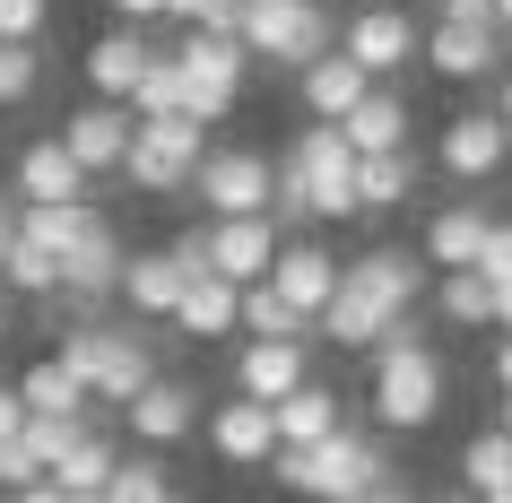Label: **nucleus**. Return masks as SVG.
<instances>
[{
    "instance_id": "obj_1",
    "label": "nucleus",
    "mask_w": 512,
    "mask_h": 503,
    "mask_svg": "<svg viewBox=\"0 0 512 503\" xmlns=\"http://www.w3.org/2000/svg\"><path fill=\"white\" fill-rule=\"evenodd\" d=\"M434 408H443V356H434L426 330L400 313L382 330V347H374V417H382V434H426Z\"/></svg>"
},
{
    "instance_id": "obj_2",
    "label": "nucleus",
    "mask_w": 512,
    "mask_h": 503,
    "mask_svg": "<svg viewBox=\"0 0 512 503\" xmlns=\"http://www.w3.org/2000/svg\"><path fill=\"white\" fill-rule=\"evenodd\" d=\"M53 356L96 391V408H131V399L157 382V347H148V330H122V321H70Z\"/></svg>"
},
{
    "instance_id": "obj_3",
    "label": "nucleus",
    "mask_w": 512,
    "mask_h": 503,
    "mask_svg": "<svg viewBox=\"0 0 512 503\" xmlns=\"http://www.w3.org/2000/svg\"><path fill=\"white\" fill-rule=\"evenodd\" d=\"M278 486L287 495H313V503H356V495H374L382 477V443L374 434H356V425H339L330 443H278Z\"/></svg>"
},
{
    "instance_id": "obj_4",
    "label": "nucleus",
    "mask_w": 512,
    "mask_h": 503,
    "mask_svg": "<svg viewBox=\"0 0 512 503\" xmlns=\"http://www.w3.org/2000/svg\"><path fill=\"white\" fill-rule=\"evenodd\" d=\"M243 44H252V61H287V70H304V61L330 53V0H243Z\"/></svg>"
},
{
    "instance_id": "obj_5",
    "label": "nucleus",
    "mask_w": 512,
    "mask_h": 503,
    "mask_svg": "<svg viewBox=\"0 0 512 503\" xmlns=\"http://www.w3.org/2000/svg\"><path fill=\"white\" fill-rule=\"evenodd\" d=\"M191 200L209 217H261L278 200V165L261 148H209L200 174H191Z\"/></svg>"
},
{
    "instance_id": "obj_6",
    "label": "nucleus",
    "mask_w": 512,
    "mask_h": 503,
    "mask_svg": "<svg viewBox=\"0 0 512 503\" xmlns=\"http://www.w3.org/2000/svg\"><path fill=\"white\" fill-rule=\"evenodd\" d=\"M296 165H304V183H313V217H330V226L365 217V200H356V139L339 122H313L296 139Z\"/></svg>"
},
{
    "instance_id": "obj_7",
    "label": "nucleus",
    "mask_w": 512,
    "mask_h": 503,
    "mask_svg": "<svg viewBox=\"0 0 512 503\" xmlns=\"http://www.w3.org/2000/svg\"><path fill=\"white\" fill-rule=\"evenodd\" d=\"M504 157H512V122H504L495 105L452 113V122H443V139H434V165H443L452 183H495V174H504Z\"/></svg>"
},
{
    "instance_id": "obj_8",
    "label": "nucleus",
    "mask_w": 512,
    "mask_h": 503,
    "mask_svg": "<svg viewBox=\"0 0 512 503\" xmlns=\"http://www.w3.org/2000/svg\"><path fill=\"white\" fill-rule=\"evenodd\" d=\"M339 44H348L374 79H400L408 61H426V35H417V18H408V0H374V9H356Z\"/></svg>"
},
{
    "instance_id": "obj_9",
    "label": "nucleus",
    "mask_w": 512,
    "mask_h": 503,
    "mask_svg": "<svg viewBox=\"0 0 512 503\" xmlns=\"http://www.w3.org/2000/svg\"><path fill=\"white\" fill-rule=\"evenodd\" d=\"M209 451L226 460V469H270V460H278V408H270V399H252V391L217 399V408H209Z\"/></svg>"
},
{
    "instance_id": "obj_10",
    "label": "nucleus",
    "mask_w": 512,
    "mask_h": 503,
    "mask_svg": "<svg viewBox=\"0 0 512 503\" xmlns=\"http://www.w3.org/2000/svg\"><path fill=\"white\" fill-rule=\"evenodd\" d=\"M296 96H304V113H313V122H348V113L374 96V70H365L348 44H330L322 61H304V70H296Z\"/></svg>"
},
{
    "instance_id": "obj_11",
    "label": "nucleus",
    "mask_w": 512,
    "mask_h": 503,
    "mask_svg": "<svg viewBox=\"0 0 512 503\" xmlns=\"http://www.w3.org/2000/svg\"><path fill=\"white\" fill-rule=\"evenodd\" d=\"M61 139H70V157H79L87 174H122V157H131V139H139V113L113 105V96H96V105H79L61 122Z\"/></svg>"
},
{
    "instance_id": "obj_12",
    "label": "nucleus",
    "mask_w": 512,
    "mask_h": 503,
    "mask_svg": "<svg viewBox=\"0 0 512 503\" xmlns=\"http://www.w3.org/2000/svg\"><path fill=\"white\" fill-rule=\"evenodd\" d=\"M278 217L261 209V217H217L209 226V261H217V278H235V287H252V278H270V261H278Z\"/></svg>"
},
{
    "instance_id": "obj_13",
    "label": "nucleus",
    "mask_w": 512,
    "mask_h": 503,
    "mask_svg": "<svg viewBox=\"0 0 512 503\" xmlns=\"http://www.w3.org/2000/svg\"><path fill=\"white\" fill-rule=\"evenodd\" d=\"M426 70H434V79H504V27H460V18H434Z\"/></svg>"
},
{
    "instance_id": "obj_14",
    "label": "nucleus",
    "mask_w": 512,
    "mask_h": 503,
    "mask_svg": "<svg viewBox=\"0 0 512 503\" xmlns=\"http://www.w3.org/2000/svg\"><path fill=\"white\" fill-rule=\"evenodd\" d=\"M296 382H313V339H243L235 347V391L287 399Z\"/></svg>"
},
{
    "instance_id": "obj_15",
    "label": "nucleus",
    "mask_w": 512,
    "mask_h": 503,
    "mask_svg": "<svg viewBox=\"0 0 512 503\" xmlns=\"http://www.w3.org/2000/svg\"><path fill=\"white\" fill-rule=\"evenodd\" d=\"M148 61H157V44H148V35L139 27H122V18H113L105 35H96V44H87V87H96V96H113V105H131V87H139V70H148Z\"/></svg>"
},
{
    "instance_id": "obj_16",
    "label": "nucleus",
    "mask_w": 512,
    "mask_h": 503,
    "mask_svg": "<svg viewBox=\"0 0 512 503\" xmlns=\"http://www.w3.org/2000/svg\"><path fill=\"white\" fill-rule=\"evenodd\" d=\"M426 269H434V261H417V252H400V243H374V252H356L339 278H348V287H365L374 304H391V313H408V304L426 295Z\"/></svg>"
},
{
    "instance_id": "obj_17",
    "label": "nucleus",
    "mask_w": 512,
    "mask_h": 503,
    "mask_svg": "<svg viewBox=\"0 0 512 503\" xmlns=\"http://www.w3.org/2000/svg\"><path fill=\"white\" fill-rule=\"evenodd\" d=\"M191 417H200V391H191V382H174V373H157V382H148V391H139L131 408H122V425H131V434H139L148 451L183 443V434H191Z\"/></svg>"
},
{
    "instance_id": "obj_18",
    "label": "nucleus",
    "mask_w": 512,
    "mask_h": 503,
    "mask_svg": "<svg viewBox=\"0 0 512 503\" xmlns=\"http://www.w3.org/2000/svg\"><path fill=\"white\" fill-rule=\"evenodd\" d=\"M87 174L79 157H70V139H35V148H18V200H87Z\"/></svg>"
},
{
    "instance_id": "obj_19",
    "label": "nucleus",
    "mask_w": 512,
    "mask_h": 503,
    "mask_svg": "<svg viewBox=\"0 0 512 503\" xmlns=\"http://www.w3.org/2000/svg\"><path fill=\"white\" fill-rule=\"evenodd\" d=\"M391 321H400L391 304H374L365 287H348V278H339V295H330L322 313H313V339H330V347H365V356H374Z\"/></svg>"
},
{
    "instance_id": "obj_20",
    "label": "nucleus",
    "mask_w": 512,
    "mask_h": 503,
    "mask_svg": "<svg viewBox=\"0 0 512 503\" xmlns=\"http://www.w3.org/2000/svg\"><path fill=\"white\" fill-rule=\"evenodd\" d=\"M183 287H191V269L174 261V252H131V261H122V304H131L139 321H174Z\"/></svg>"
},
{
    "instance_id": "obj_21",
    "label": "nucleus",
    "mask_w": 512,
    "mask_h": 503,
    "mask_svg": "<svg viewBox=\"0 0 512 503\" xmlns=\"http://www.w3.org/2000/svg\"><path fill=\"white\" fill-rule=\"evenodd\" d=\"M486 235H495V209H486V200H443V209L426 217V261L434 269H469Z\"/></svg>"
},
{
    "instance_id": "obj_22",
    "label": "nucleus",
    "mask_w": 512,
    "mask_h": 503,
    "mask_svg": "<svg viewBox=\"0 0 512 503\" xmlns=\"http://www.w3.org/2000/svg\"><path fill=\"white\" fill-rule=\"evenodd\" d=\"M174 330H183V339H235L243 330V287L235 278H191L183 287V304H174Z\"/></svg>"
},
{
    "instance_id": "obj_23",
    "label": "nucleus",
    "mask_w": 512,
    "mask_h": 503,
    "mask_svg": "<svg viewBox=\"0 0 512 503\" xmlns=\"http://www.w3.org/2000/svg\"><path fill=\"white\" fill-rule=\"evenodd\" d=\"M270 287L287 295V304H304V313H322L330 295H339V261H330L322 243H278V261H270Z\"/></svg>"
},
{
    "instance_id": "obj_24",
    "label": "nucleus",
    "mask_w": 512,
    "mask_h": 503,
    "mask_svg": "<svg viewBox=\"0 0 512 503\" xmlns=\"http://www.w3.org/2000/svg\"><path fill=\"white\" fill-rule=\"evenodd\" d=\"M174 61H183L191 79H217V87H243V79H252V44H243L235 27H183Z\"/></svg>"
},
{
    "instance_id": "obj_25",
    "label": "nucleus",
    "mask_w": 512,
    "mask_h": 503,
    "mask_svg": "<svg viewBox=\"0 0 512 503\" xmlns=\"http://www.w3.org/2000/svg\"><path fill=\"white\" fill-rule=\"evenodd\" d=\"M339 131L356 139V157H374V148H408V131H417V122H408V96H400V87H374V96H365Z\"/></svg>"
},
{
    "instance_id": "obj_26",
    "label": "nucleus",
    "mask_w": 512,
    "mask_h": 503,
    "mask_svg": "<svg viewBox=\"0 0 512 503\" xmlns=\"http://www.w3.org/2000/svg\"><path fill=\"white\" fill-rule=\"evenodd\" d=\"M434 304L452 330H495V278L486 269H434Z\"/></svg>"
},
{
    "instance_id": "obj_27",
    "label": "nucleus",
    "mask_w": 512,
    "mask_h": 503,
    "mask_svg": "<svg viewBox=\"0 0 512 503\" xmlns=\"http://www.w3.org/2000/svg\"><path fill=\"white\" fill-rule=\"evenodd\" d=\"M270 408H278V443H330L339 434V391H322V382H296Z\"/></svg>"
},
{
    "instance_id": "obj_28",
    "label": "nucleus",
    "mask_w": 512,
    "mask_h": 503,
    "mask_svg": "<svg viewBox=\"0 0 512 503\" xmlns=\"http://www.w3.org/2000/svg\"><path fill=\"white\" fill-rule=\"evenodd\" d=\"M408 191H417V148H374V157H356V200H365V217L400 209Z\"/></svg>"
},
{
    "instance_id": "obj_29",
    "label": "nucleus",
    "mask_w": 512,
    "mask_h": 503,
    "mask_svg": "<svg viewBox=\"0 0 512 503\" xmlns=\"http://www.w3.org/2000/svg\"><path fill=\"white\" fill-rule=\"evenodd\" d=\"M18 391H27V408H44V417H87V408H96V391H87L61 356H35V365L18 373Z\"/></svg>"
},
{
    "instance_id": "obj_30",
    "label": "nucleus",
    "mask_w": 512,
    "mask_h": 503,
    "mask_svg": "<svg viewBox=\"0 0 512 503\" xmlns=\"http://www.w3.org/2000/svg\"><path fill=\"white\" fill-rule=\"evenodd\" d=\"M243 330H252V339H313V313L287 304L270 278H252V287H243Z\"/></svg>"
},
{
    "instance_id": "obj_31",
    "label": "nucleus",
    "mask_w": 512,
    "mask_h": 503,
    "mask_svg": "<svg viewBox=\"0 0 512 503\" xmlns=\"http://www.w3.org/2000/svg\"><path fill=\"white\" fill-rule=\"evenodd\" d=\"M113 469H122V451H113L105 434H96V425H87L79 443H70V451L53 460V477L70 486V495H105V477H113Z\"/></svg>"
},
{
    "instance_id": "obj_32",
    "label": "nucleus",
    "mask_w": 512,
    "mask_h": 503,
    "mask_svg": "<svg viewBox=\"0 0 512 503\" xmlns=\"http://www.w3.org/2000/svg\"><path fill=\"white\" fill-rule=\"evenodd\" d=\"M460 477H469V495H504V486H512V434H504V425L460 443Z\"/></svg>"
},
{
    "instance_id": "obj_33",
    "label": "nucleus",
    "mask_w": 512,
    "mask_h": 503,
    "mask_svg": "<svg viewBox=\"0 0 512 503\" xmlns=\"http://www.w3.org/2000/svg\"><path fill=\"white\" fill-rule=\"evenodd\" d=\"M0 287L44 295V304H53V295H61V252H44L35 235H18V243H9V261H0Z\"/></svg>"
},
{
    "instance_id": "obj_34",
    "label": "nucleus",
    "mask_w": 512,
    "mask_h": 503,
    "mask_svg": "<svg viewBox=\"0 0 512 503\" xmlns=\"http://www.w3.org/2000/svg\"><path fill=\"white\" fill-rule=\"evenodd\" d=\"M105 503H174V477H165V460H157V451L122 460V469L105 477Z\"/></svg>"
},
{
    "instance_id": "obj_35",
    "label": "nucleus",
    "mask_w": 512,
    "mask_h": 503,
    "mask_svg": "<svg viewBox=\"0 0 512 503\" xmlns=\"http://www.w3.org/2000/svg\"><path fill=\"white\" fill-rule=\"evenodd\" d=\"M183 61H174V53H157V61H148V70H139V87H131V113H183Z\"/></svg>"
},
{
    "instance_id": "obj_36",
    "label": "nucleus",
    "mask_w": 512,
    "mask_h": 503,
    "mask_svg": "<svg viewBox=\"0 0 512 503\" xmlns=\"http://www.w3.org/2000/svg\"><path fill=\"white\" fill-rule=\"evenodd\" d=\"M44 87V53L35 44H0V113H18Z\"/></svg>"
},
{
    "instance_id": "obj_37",
    "label": "nucleus",
    "mask_w": 512,
    "mask_h": 503,
    "mask_svg": "<svg viewBox=\"0 0 512 503\" xmlns=\"http://www.w3.org/2000/svg\"><path fill=\"white\" fill-rule=\"evenodd\" d=\"M35 477H53V460H44V451L27 443V425H18V434H9V443H0V486H9V495H18V486H35Z\"/></svg>"
},
{
    "instance_id": "obj_38",
    "label": "nucleus",
    "mask_w": 512,
    "mask_h": 503,
    "mask_svg": "<svg viewBox=\"0 0 512 503\" xmlns=\"http://www.w3.org/2000/svg\"><path fill=\"white\" fill-rule=\"evenodd\" d=\"M174 27H243V0H165Z\"/></svg>"
},
{
    "instance_id": "obj_39",
    "label": "nucleus",
    "mask_w": 512,
    "mask_h": 503,
    "mask_svg": "<svg viewBox=\"0 0 512 503\" xmlns=\"http://www.w3.org/2000/svg\"><path fill=\"white\" fill-rule=\"evenodd\" d=\"M183 79H191V70H183ZM235 96H243V87H217V79H191V87H183V113H191V122H226V113H235Z\"/></svg>"
},
{
    "instance_id": "obj_40",
    "label": "nucleus",
    "mask_w": 512,
    "mask_h": 503,
    "mask_svg": "<svg viewBox=\"0 0 512 503\" xmlns=\"http://www.w3.org/2000/svg\"><path fill=\"white\" fill-rule=\"evenodd\" d=\"M53 18V0H0V44H35Z\"/></svg>"
},
{
    "instance_id": "obj_41",
    "label": "nucleus",
    "mask_w": 512,
    "mask_h": 503,
    "mask_svg": "<svg viewBox=\"0 0 512 503\" xmlns=\"http://www.w3.org/2000/svg\"><path fill=\"white\" fill-rule=\"evenodd\" d=\"M469 269H486L495 287H512V226H504V217H495V235L478 243V261H469Z\"/></svg>"
},
{
    "instance_id": "obj_42",
    "label": "nucleus",
    "mask_w": 512,
    "mask_h": 503,
    "mask_svg": "<svg viewBox=\"0 0 512 503\" xmlns=\"http://www.w3.org/2000/svg\"><path fill=\"white\" fill-rule=\"evenodd\" d=\"M165 252H174V261H183L191 278H209V269H217V261H209V226H183V235L165 243Z\"/></svg>"
},
{
    "instance_id": "obj_43",
    "label": "nucleus",
    "mask_w": 512,
    "mask_h": 503,
    "mask_svg": "<svg viewBox=\"0 0 512 503\" xmlns=\"http://www.w3.org/2000/svg\"><path fill=\"white\" fill-rule=\"evenodd\" d=\"M434 18H460V27H504L495 0H434Z\"/></svg>"
},
{
    "instance_id": "obj_44",
    "label": "nucleus",
    "mask_w": 512,
    "mask_h": 503,
    "mask_svg": "<svg viewBox=\"0 0 512 503\" xmlns=\"http://www.w3.org/2000/svg\"><path fill=\"white\" fill-rule=\"evenodd\" d=\"M27 417H35V408H27V391H18V382H0V443H9V434H18Z\"/></svg>"
},
{
    "instance_id": "obj_45",
    "label": "nucleus",
    "mask_w": 512,
    "mask_h": 503,
    "mask_svg": "<svg viewBox=\"0 0 512 503\" xmlns=\"http://www.w3.org/2000/svg\"><path fill=\"white\" fill-rule=\"evenodd\" d=\"M113 18H122V27H148V18H165V0H105Z\"/></svg>"
},
{
    "instance_id": "obj_46",
    "label": "nucleus",
    "mask_w": 512,
    "mask_h": 503,
    "mask_svg": "<svg viewBox=\"0 0 512 503\" xmlns=\"http://www.w3.org/2000/svg\"><path fill=\"white\" fill-rule=\"evenodd\" d=\"M18 503H70V486L61 477H35V486H18Z\"/></svg>"
},
{
    "instance_id": "obj_47",
    "label": "nucleus",
    "mask_w": 512,
    "mask_h": 503,
    "mask_svg": "<svg viewBox=\"0 0 512 503\" xmlns=\"http://www.w3.org/2000/svg\"><path fill=\"white\" fill-rule=\"evenodd\" d=\"M356 503H417V495H408V486H400V477H382V486H374V495H356Z\"/></svg>"
},
{
    "instance_id": "obj_48",
    "label": "nucleus",
    "mask_w": 512,
    "mask_h": 503,
    "mask_svg": "<svg viewBox=\"0 0 512 503\" xmlns=\"http://www.w3.org/2000/svg\"><path fill=\"white\" fill-rule=\"evenodd\" d=\"M9 243H18V200H0V261H9Z\"/></svg>"
},
{
    "instance_id": "obj_49",
    "label": "nucleus",
    "mask_w": 512,
    "mask_h": 503,
    "mask_svg": "<svg viewBox=\"0 0 512 503\" xmlns=\"http://www.w3.org/2000/svg\"><path fill=\"white\" fill-rule=\"evenodd\" d=\"M495 382H504V391H512V330H504V339H495Z\"/></svg>"
},
{
    "instance_id": "obj_50",
    "label": "nucleus",
    "mask_w": 512,
    "mask_h": 503,
    "mask_svg": "<svg viewBox=\"0 0 512 503\" xmlns=\"http://www.w3.org/2000/svg\"><path fill=\"white\" fill-rule=\"evenodd\" d=\"M495 330H512V287H495Z\"/></svg>"
},
{
    "instance_id": "obj_51",
    "label": "nucleus",
    "mask_w": 512,
    "mask_h": 503,
    "mask_svg": "<svg viewBox=\"0 0 512 503\" xmlns=\"http://www.w3.org/2000/svg\"><path fill=\"white\" fill-rule=\"evenodd\" d=\"M495 113H504V122H512V70H504V87H495Z\"/></svg>"
},
{
    "instance_id": "obj_52",
    "label": "nucleus",
    "mask_w": 512,
    "mask_h": 503,
    "mask_svg": "<svg viewBox=\"0 0 512 503\" xmlns=\"http://www.w3.org/2000/svg\"><path fill=\"white\" fill-rule=\"evenodd\" d=\"M495 18H504V35H512V0H495Z\"/></svg>"
},
{
    "instance_id": "obj_53",
    "label": "nucleus",
    "mask_w": 512,
    "mask_h": 503,
    "mask_svg": "<svg viewBox=\"0 0 512 503\" xmlns=\"http://www.w3.org/2000/svg\"><path fill=\"white\" fill-rule=\"evenodd\" d=\"M443 503H478V495H469V486H460V495H443Z\"/></svg>"
},
{
    "instance_id": "obj_54",
    "label": "nucleus",
    "mask_w": 512,
    "mask_h": 503,
    "mask_svg": "<svg viewBox=\"0 0 512 503\" xmlns=\"http://www.w3.org/2000/svg\"><path fill=\"white\" fill-rule=\"evenodd\" d=\"M504 434H512V391H504Z\"/></svg>"
},
{
    "instance_id": "obj_55",
    "label": "nucleus",
    "mask_w": 512,
    "mask_h": 503,
    "mask_svg": "<svg viewBox=\"0 0 512 503\" xmlns=\"http://www.w3.org/2000/svg\"><path fill=\"white\" fill-rule=\"evenodd\" d=\"M70 503H105V495H70Z\"/></svg>"
},
{
    "instance_id": "obj_56",
    "label": "nucleus",
    "mask_w": 512,
    "mask_h": 503,
    "mask_svg": "<svg viewBox=\"0 0 512 503\" xmlns=\"http://www.w3.org/2000/svg\"><path fill=\"white\" fill-rule=\"evenodd\" d=\"M0 339H9V313H0Z\"/></svg>"
},
{
    "instance_id": "obj_57",
    "label": "nucleus",
    "mask_w": 512,
    "mask_h": 503,
    "mask_svg": "<svg viewBox=\"0 0 512 503\" xmlns=\"http://www.w3.org/2000/svg\"><path fill=\"white\" fill-rule=\"evenodd\" d=\"M356 9H374V0H356Z\"/></svg>"
}]
</instances>
